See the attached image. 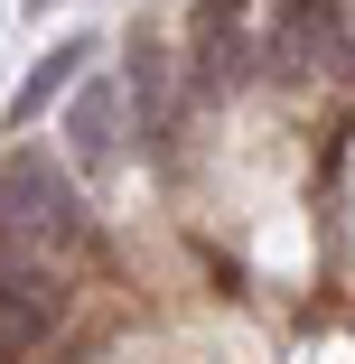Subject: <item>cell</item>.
<instances>
[{"mask_svg": "<svg viewBox=\"0 0 355 364\" xmlns=\"http://www.w3.org/2000/svg\"><path fill=\"white\" fill-rule=\"evenodd\" d=\"M131 103L140 112H169V47H150V38L131 47Z\"/></svg>", "mask_w": 355, "mask_h": 364, "instance_id": "cell-7", "label": "cell"}, {"mask_svg": "<svg viewBox=\"0 0 355 364\" xmlns=\"http://www.w3.org/2000/svg\"><path fill=\"white\" fill-rule=\"evenodd\" d=\"M337 65H346V75H355V0H346V47H337Z\"/></svg>", "mask_w": 355, "mask_h": 364, "instance_id": "cell-8", "label": "cell"}, {"mask_svg": "<svg viewBox=\"0 0 355 364\" xmlns=\"http://www.w3.org/2000/svg\"><path fill=\"white\" fill-rule=\"evenodd\" d=\"M0 243L28 252V262H47V252H85V243H94L75 187H65V168H56L47 150L0 159Z\"/></svg>", "mask_w": 355, "mask_h": 364, "instance_id": "cell-1", "label": "cell"}, {"mask_svg": "<svg viewBox=\"0 0 355 364\" xmlns=\"http://www.w3.org/2000/svg\"><path fill=\"white\" fill-rule=\"evenodd\" d=\"M65 271L56 262H28V252H10L0 243V364H28L56 327H65Z\"/></svg>", "mask_w": 355, "mask_h": 364, "instance_id": "cell-2", "label": "cell"}, {"mask_svg": "<svg viewBox=\"0 0 355 364\" xmlns=\"http://www.w3.org/2000/svg\"><path fill=\"white\" fill-rule=\"evenodd\" d=\"M85 65H94V38H65V47H47V56L28 65V85H19V103H10V112H19V122H28V112H47L56 94H75V85H85Z\"/></svg>", "mask_w": 355, "mask_h": 364, "instance_id": "cell-6", "label": "cell"}, {"mask_svg": "<svg viewBox=\"0 0 355 364\" xmlns=\"http://www.w3.org/2000/svg\"><path fill=\"white\" fill-rule=\"evenodd\" d=\"M337 47H346V0H280V10H271V47H262V65L309 75V65H337Z\"/></svg>", "mask_w": 355, "mask_h": 364, "instance_id": "cell-4", "label": "cell"}, {"mask_svg": "<svg viewBox=\"0 0 355 364\" xmlns=\"http://www.w3.org/2000/svg\"><path fill=\"white\" fill-rule=\"evenodd\" d=\"M122 112H131V94L112 75H85L75 94H65V150H75V168H103L122 150Z\"/></svg>", "mask_w": 355, "mask_h": 364, "instance_id": "cell-5", "label": "cell"}, {"mask_svg": "<svg viewBox=\"0 0 355 364\" xmlns=\"http://www.w3.org/2000/svg\"><path fill=\"white\" fill-rule=\"evenodd\" d=\"M243 65H253V10L243 0H196V19H187V75H196V94L243 85Z\"/></svg>", "mask_w": 355, "mask_h": 364, "instance_id": "cell-3", "label": "cell"}]
</instances>
